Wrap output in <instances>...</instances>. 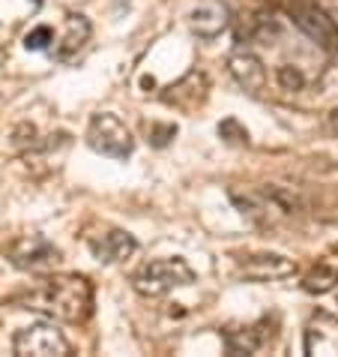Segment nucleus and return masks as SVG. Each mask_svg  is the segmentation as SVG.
<instances>
[{
    "instance_id": "nucleus-3",
    "label": "nucleus",
    "mask_w": 338,
    "mask_h": 357,
    "mask_svg": "<svg viewBox=\"0 0 338 357\" xmlns=\"http://www.w3.org/2000/svg\"><path fill=\"white\" fill-rule=\"evenodd\" d=\"M87 144L96 153L108 156V160H120V162L129 160L135 151L132 132H129V126L114 112H102L90 117V123H87Z\"/></svg>"
},
{
    "instance_id": "nucleus-13",
    "label": "nucleus",
    "mask_w": 338,
    "mask_h": 357,
    "mask_svg": "<svg viewBox=\"0 0 338 357\" xmlns=\"http://www.w3.org/2000/svg\"><path fill=\"white\" fill-rule=\"evenodd\" d=\"M266 342L264 333H257V327H246V331H227L225 345L231 354H255Z\"/></svg>"
},
{
    "instance_id": "nucleus-9",
    "label": "nucleus",
    "mask_w": 338,
    "mask_h": 357,
    "mask_svg": "<svg viewBox=\"0 0 338 357\" xmlns=\"http://www.w3.org/2000/svg\"><path fill=\"white\" fill-rule=\"evenodd\" d=\"M135 250H138V241L129 231H123V228H111V231H105L99 237H90V252L102 264L126 261Z\"/></svg>"
},
{
    "instance_id": "nucleus-18",
    "label": "nucleus",
    "mask_w": 338,
    "mask_h": 357,
    "mask_svg": "<svg viewBox=\"0 0 338 357\" xmlns=\"http://www.w3.org/2000/svg\"><path fill=\"white\" fill-rule=\"evenodd\" d=\"M177 135V126L174 123H168V126H159V123H153L150 126V142L156 144V147H165L171 138Z\"/></svg>"
},
{
    "instance_id": "nucleus-11",
    "label": "nucleus",
    "mask_w": 338,
    "mask_h": 357,
    "mask_svg": "<svg viewBox=\"0 0 338 357\" xmlns=\"http://www.w3.org/2000/svg\"><path fill=\"white\" fill-rule=\"evenodd\" d=\"M207 87H210V84H207V75L198 73V69H192L186 78H180L177 84L168 87L165 102L183 108V112H192L195 105H201L204 99H207Z\"/></svg>"
},
{
    "instance_id": "nucleus-12",
    "label": "nucleus",
    "mask_w": 338,
    "mask_h": 357,
    "mask_svg": "<svg viewBox=\"0 0 338 357\" xmlns=\"http://www.w3.org/2000/svg\"><path fill=\"white\" fill-rule=\"evenodd\" d=\"M87 39H90V22H87V15L69 13L66 15V33L61 39V45H57L54 57L57 61H72V57L87 45Z\"/></svg>"
},
{
    "instance_id": "nucleus-19",
    "label": "nucleus",
    "mask_w": 338,
    "mask_h": 357,
    "mask_svg": "<svg viewBox=\"0 0 338 357\" xmlns=\"http://www.w3.org/2000/svg\"><path fill=\"white\" fill-rule=\"evenodd\" d=\"M330 123H332V130H335V132H338V108H335V112H332V114H330Z\"/></svg>"
},
{
    "instance_id": "nucleus-6",
    "label": "nucleus",
    "mask_w": 338,
    "mask_h": 357,
    "mask_svg": "<svg viewBox=\"0 0 338 357\" xmlns=\"http://www.w3.org/2000/svg\"><path fill=\"white\" fill-rule=\"evenodd\" d=\"M9 259H13L18 271H48V267L61 261V250L51 241H45L42 234H31L22 243H15Z\"/></svg>"
},
{
    "instance_id": "nucleus-1",
    "label": "nucleus",
    "mask_w": 338,
    "mask_h": 357,
    "mask_svg": "<svg viewBox=\"0 0 338 357\" xmlns=\"http://www.w3.org/2000/svg\"><path fill=\"white\" fill-rule=\"evenodd\" d=\"M13 303L18 310L42 312L57 321L81 324L93 310V285L78 273H54L36 280L24 291L13 294Z\"/></svg>"
},
{
    "instance_id": "nucleus-4",
    "label": "nucleus",
    "mask_w": 338,
    "mask_h": 357,
    "mask_svg": "<svg viewBox=\"0 0 338 357\" xmlns=\"http://www.w3.org/2000/svg\"><path fill=\"white\" fill-rule=\"evenodd\" d=\"M13 351L18 357H66L72 354V345L66 342V336L57 331L54 324L39 321L31 327H22L13 336Z\"/></svg>"
},
{
    "instance_id": "nucleus-16",
    "label": "nucleus",
    "mask_w": 338,
    "mask_h": 357,
    "mask_svg": "<svg viewBox=\"0 0 338 357\" xmlns=\"http://www.w3.org/2000/svg\"><path fill=\"white\" fill-rule=\"evenodd\" d=\"M218 138L227 144H248V130L240 126V121H234V117H227V121L218 123Z\"/></svg>"
},
{
    "instance_id": "nucleus-14",
    "label": "nucleus",
    "mask_w": 338,
    "mask_h": 357,
    "mask_svg": "<svg viewBox=\"0 0 338 357\" xmlns=\"http://www.w3.org/2000/svg\"><path fill=\"white\" fill-rule=\"evenodd\" d=\"M338 285V271L330 264H317L312 273L303 280V289L308 294H326V291H332Z\"/></svg>"
},
{
    "instance_id": "nucleus-7",
    "label": "nucleus",
    "mask_w": 338,
    "mask_h": 357,
    "mask_svg": "<svg viewBox=\"0 0 338 357\" xmlns=\"http://www.w3.org/2000/svg\"><path fill=\"white\" fill-rule=\"evenodd\" d=\"M227 24H231V13H227V6L222 0H204V3H198L192 13H188V27L201 39L222 36L227 31Z\"/></svg>"
},
{
    "instance_id": "nucleus-8",
    "label": "nucleus",
    "mask_w": 338,
    "mask_h": 357,
    "mask_svg": "<svg viewBox=\"0 0 338 357\" xmlns=\"http://www.w3.org/2000/svg\"><path fill=\"white\" fill-rule=\"evenodd\" d=\"M236 264H240V271L246 276H252V280H284V276L296 273V264L278 252L243 255V259H236Z\"/></svg>"
},
{
    "instance_id": "nucleus-17",
    "label": "nucleus",
    "mask_w": 338,
    "mask_h": 357,
    "mask_svg": "<svg viewBox=\"0 0 338 357\" xmlns=\"http://www.w3.org/2000/svg\"><path fill=\"white\" fill-rule=\"evenodd\" d=\"M48 43H54L51 27H36V31H31L24 36V48H27V52H42V48H48Z\"/></svg>"
},
{
    "instance_id": "nucleus-5",
    "label": "nucleus",
    "mask_w": 338,
    "mask_h": 357,
    "mask_svg": "<svg viewBox=\"0 0 338 357\" xmlns=\"http://www.w3.org/2000/svg\"><path fill=\"white\" fill-rule=\"evenodd\" d=\"M291 18L314 45H321L323 52H330V54H338V22L330 13L308 3V6H296Z\"/></svg>"
},
{
    "instance_id": "nucleus-2",
    "label": "nucleus",
    "mask_w": 338,
    "mask_h": 357,
    "mask_svg": "<svg viewBox=\"0 0 338 357\" xmlns=\"http://www.w3.org/2000/svg\"><path fill=\"white\" fill-rule=\"evenodd\" d=\"M195 282V271L183 259H156L132 276V289L141 297H162Z\"/></svg>"
},
{
    "instance_id": "nucleus-15",
    "label": "nucleus",
    "mask_w": 338,
    "mask_h": 357,
    "mask_svg": "<svg viewBox=\"0 0 338 357\" xmlns=\"http://www.w3.org/2000/svg\"><path fill=\"white\" fill-rule=\"evenodd\" d=\"M275 78H278V84H282V91H287V93H296V91H303V87H305V75L296 66H291V63L278 66Z\"/></svg>"
},
{
    "instance_id": "nucleus-10",
    "label": "nucleus",
    "mask_w": 338,
    "mask_h": 357,
    "mask_svg": "<svg viewBox=\"0 0 338 357\" xmlns=\"http://www.w3.org/2000/svg\"><path fill=\"white\" fill-rule=\"evenodd\" d=\"M227 69H231L234 82L243 87L246 93H261L266 87V66L252 52H236L227 57Z\"/></svg>"
}]
</instances>
